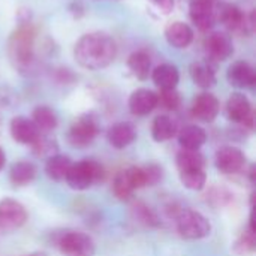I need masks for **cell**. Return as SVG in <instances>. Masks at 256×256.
<instances>
[{
    "label": "cell",
    "instance_id": "cell-27",
    "mask_svg": "<svg viewBox=\"0 0 256 256\" xmlns=\"http://www.w3.org/2000/svg\"><path fill=\"white\" fill-rule=\"evenodd\" d=\"M206 160L200 150H184L182 148L177 154V168L180 172L192 170H204Z\"/></svg>",
    "mask_w": 256,
    "mask_h": 256
},
{
    "label": "cell",
    "instance_id": "cell-3",
    "mask_svg": "<svg viewBox=\"0 0 256 256\" xmlns=\"http://www.w3.org/2000/svg\"><path fill=\"white\" fill-rule=\"evenodd\" d=\"M104 177V168L99 162L93 159H84L78 164H72L68 176L66 183L69 188L75 190H86Z\"/></svg>",
    "mask_w": 256,
    "mask_h": 256
},
{
    "label": "cell",
    "instance_id": "cell-25",
    "mask_svg": "<svg viewBox=\"0 0 256 256\" xmlns=\"http://www.w3.org/2000/svg\"><path fill=\"white\" fill-rule=\"evenodd\" d=\"M72 166V162L68 156L63 154H54L51 156L45 164V172L46 176L54 182H62L66 178L69 170Z\"/></svg>",
    "mask_w": 256,
    "mask_h": 256
},
{
    "label": "cell",
    "instance_id": "cell-16",
    "mask_svg": "<svg viewBox=\"0 0 256 256\" xmlns=\"http://www.w3.org/2000/svg\"><path fill=\"white\" fill-rule=\"evenodd\" d=\"M10 135L16 142L32 146L40 134L36 124L30 118L18 116V117H14L10 122Z\"/></svg>",
    "mask_w": 256,
    "mask_h": 256
},
{
    "label": "cell",
    "instance_id": "cell-33",
    "mask_svg": "<svg viewBox=\"0 0 256 256\" xmlns=\"http://www.w3.org/2000/svg\"><path fill=\"white\" fill-rule=\"evenodd\" d=\"M142 171V177H144V186H154L162 180L164 171L159 165L156 164H148L141 166Z\"/></svg>",
    "mask_w": 256,
    "mask_h": 256
},
{
    "label": "cell",
    "instance_id": "cell-20",
    "mask_svg": "<svg viewBox=\"0 0 256 256\" xmlns=\"http://www.w3.org/2000/svg\"><path fill=\"white\" fill-rule=\"evenodd\" d=\"M207 140V134L201 126L188 124L178 132V142L184 150H200Z\"/></svg>",
    "mask_w": 256,
    "mask_h": 256
},
{
    "label": "cell",
    "instance_id": "cell-23",
    "mask_svg": "<svg viewBox=\"0 0 256 256\" xmlns=\"http://www.w3.org/2000/svg\"><path fill=\"white\" fill-rule=\"evenodd\" d=\"M36 177V166L32 162L20 160L10 166L9 178L15 186H27Z\"/></svg>",
    "mask_w": 256,
    "mask_h": 256
},
{
    "label": "cell",
    "instance_id": "cell-17",
    "mask_svg": "<svg viewBox=\"0 0 256 256\" xmlns=\"http://www.w3.org/2000/svg\"><path fill=\"white\" fill-rule=\"evenodd\" d=\"M158 106V94L148 88H138L129 98V110L135 116H147Z\"/></svg>",
    "mask_w": 256,
    "mask_h": 256
},
{
    "label": "cell",
    "instance_id": "cell-1",
    "mask_svg": "<svg viewBox=\"0 0 256 256\" xmlns=\"http://www.w3.org/2000/svg\"><path fill=\"white\" fill-rule=\"evenodd\" d=\"M117 46L111 36L106 33H87L75 44V60L86 69L98 70L106 68L116 58Z\"/></svg>",
    "mask_w": 256,
    "mask_h": 256
},
{
    "label": "cell",
    "instance_id": "cell-14",
    "mask_svg": "<svg viewBox=\"0 0 256 256\" xmlns=\"http://www.w3.org/2000/svg\"><path fill=\"white\" fill-rule=\"evenodd\" d=\"M220 110V104L218 98L212 93H201L200 96L195 98L194 105H192V114L195 118L204 123H212Z\"/></svg>",
    "mask_w": 256,
    "mask_h": 256
},
{
    "label": "cell",
    "instance_id": "cell-36",
    "mask_svg": "<svg viewBox=\"0 0 256 256\" xmlns=\"http://www.w3.org/2000/svg\"><path fill=\"white\" fill-rule=\"evenodd\" d=\"M4 162H6V156H4V153H3V150L0 148V170L4 166Z\"/></svg>",
    "mask_w": 256,
    "mask_h": 256
},
{
    "label": "cell",
    "instance_id": "cell-24",
    "mask_svg": "<svg viewBox=\"0 0 256 256\" xmlns=\"http://www.w3.org/2000/svg\"><path fill=\"white\" fill-rule=\"evenodd\" d=\"M249 226L248 230L236 240L232 250L240 256H250L255 254L256 250V236H255V220H254V213L250 214L249 219Z\"/></svg>",
    "mask_w": 256,
    "mask_h": 256
},
{
    "label": "cell",
    "instance_id": "cell-26",
    "mask_svg": "<svg viewBox=\"0 0 256 256\" xmlns=\"http://www.w3.org/2000/svg\"><path fill=\"white\" fill-rule=\"evenodd\" d=\"M190 76L194 82L201 88H212L216 84V74L212 64L206 62L194 63L190 68Z\"/></svg>",
    "mask_w": 256,
    "mask_h": 256
},
{
    "label": "cell",
    "instance_id": "cell-34",
    "mask_svg": "<svg viewBox=\"0 0 256 256\" xmlns=\"http://www.w3.org/2000/svg\"><path fill=\"white\" fill-rule=\"evenodd\" d=\"M34 154L38 156H45V154H52V152H56L57 146L54 141H51L50 138H45L42 135L38 136V140L32 144Z\"/></svg>",
    "mask_w": 256,
    "mask_h": 256
},
{
    "label": "cell",
    "instance_id": "cell-2",
    "mask_svg": "<svg viewBox=\"0 0 256 256\" xmlns=\"http://www.w3.org/2000/svg\"><path fill=\"white\" fill-rule=\"evenodd\" d=\"M8 54L10 63L20 72H28L34 63V30L30 26L20 27L9 39Z\"/></svg>",
    "mask_w": 256,
    "mask_h": 256
},
{
    "label": "cell",
    "instance_id": "cell-7",
    "mask_svg": "<svg viewBox=\"0 0 256 256\" xmlns=\"http://www.w3.org/2000/svg\"><path fill=\"white\" fill-rule=\"evenodd\" d=\"M27 220V212L15 200H2L0 201V236L21 228Z\"/></svg>",
    "mask_w": 256,
    "mask_h": 256
},
{
    "label": "cell",
    "instance_id": "cell-29",
    "mask_svg": "<svg viewBox=\"0 0 256 256\" xmlns=\"http://www.w3.org/2000/svg\"><path fill=\"white\" fill-rule=\"evenodd\" d=\"M32 122L36 124V128L44 132L52 130L57 128V114L50 108V106H38L33 110V116H32Z\"/></svg>",
    "mask_w": 256,
    "mask_h": 256
},
{
    "label": "cell",
    "instance_id": "cell-22",
    "mask_svg": "<svg viewBox=\"0 0 256 256\" xmlns=\"http://www.w3.org/2000/svg\"><path fill=\"white\" fill-rule=\"evenodd\" d=\"M177 134V123L170 116H158L152 124V136L158 142L171 140Z\"/></svg>",
    "mask_w": 256,
    "mask_h": 256
},
{
    "label": "cell",
    "instance_id": "cell-4",
    "mask_svg": "<svg viewBox=\"0 0 256 256\" xmlns=\"http://www.w3.org/2000/svg\"><path fill=\"white\" fill-rule=\"evenodd\" d=\"M178 234L186 240H201L210 236L212 225L206 216L195 210H183L176 219Z\"/></svg>",
    "mask_w": 256,
    "mask_h": 256
},
{
    "label": "cell",
    "instance_id": "cell-5",
    "mask_svg": "<svg viewBox=\"0 0 256 256\" xmlns=\"http://www.w3.org/2000/svg\"><path fill=\"white\" fill-rule=\"evenodd\" d=\"M56 246L64 256H93L96 252V246L92 237L75 231L60 234Z\"/></svg>",
    "mask_w": 256,
    "mask_h": 256
},
{
    "label": "cell",
    "instance_id": "cell-28",
    "mask_svg": "<svg viewBox=\"0 0 256 256\" xmlns=\"http://www.w3.org/2000/svg\"><path fill=\"white\" fill-rule=\"evenodd\" d=\"M128 66L130 72L138 78V80H146L150 74L152 69V60L150 56L146 51H135L129 56L128 58Z\"/></svg>",
    "mask_w": 256,
    "mask_h": 256
},
{
    "label": "cell",
    "instance_id": "cell-37",
    "mask_svg": "<svg viewBox=\"0 0 256 256\" xmlns=\"http://www.w3.org/2000/svg\"><path fill=\"white\" fill-rule=\"evenodd\" d=\"M27 256H45V254H40V252H36V254H30Z\"/></svg>",
    "mask_w": 256,
    "mask_h": 256
},
{
    "label": "cell",
    "instance_id": "cell-12",
    "mask_svg": "<svg viewBox=\"0 0 256 256\" xmlns=\"http://www.w3.org/2000/svg\"><path fill=\"white\" fill-rule=\"evenodd\" d=\"M204 48H206L207 56L218 62H224L230 58L234 52L232 39L230 38V34L222 33V32L210 33L204 42Z\"/></svg>",
    "mask_w": 256,
    "mask_h": 256
},
{
    "label": "cell",
    "instance_id": "cell-11",
    "mask_svg": "<svg viewBox=\"0 0 256 256\" xmlns=\"http://www.w3.org/2000/svg\"><path fill=\"white\" fill-rule=\"evenodd\" d=\"M226 114L230 120L254 128V111L249 99L242 93H232L226 102Z\"/></svg>",
    "mask_w": 256,
    "mask_h": 256
},
{
    "label": "cell",
    "instance_id": "cell-9",
    "mask_svg": "<svg viewBox=\"0 0 256 256\" xmlns=\"http://www.w3.org/2000/svg\"><path fill=\"white\" fill-rule=\"evenodd\" d=\"M144 188V177L141 166H132L120 171L112 183V192L118 200H128L135 189Z\"/></svg>",
    "mask_w": 256,
    "mask_h": 256
},
{
    "label": "cell",
    "instance_id": "cell-15",
    "mask_svg": "<svg viewBox=\"0 0 256 256\" xmlns=\"http://www.w3.org/2000/svg\"><path fill=\"white\" fill-rule=\"evenodd\" d=\"M226 78L231 86L237 88H252L256 82L255 69L248 62H234L226 72Z\"/></svg>",
    "mask_w": 256,
    "mask_h": 256
},
{
    "label": "cell",
    "instance_id": "cell-32",
    "mask_svg": "<svg viewBox=\"0 0 256 256\" xmlns=\"http://www.w3.org/2000/svg\"><path fill=\"white\" fill-rule=\"evenodd\" d=\"M158 105H160L162 108L168 110V111H174L178 108L180 105V94L174 90H160V93L158 94Z\"/></svg>",
    "mask_w": 256,
    "mask_h": 256
},
{
    "label": "cell",
    "instance_id": "cell-8",
    "mask_svg": "<svg viewBox=\"0 0 256 256\" xmlns=\"http://www.w3.org/2000/svg\"><path fill=\"white\" fill-rule=\"evenodd\" d=\"M214 16L230 32H236V33H244L248 32L249 26H254V20L252 18L249 20L242 12V9H238L236 4L231 3H220L218 9H214Z\"/></svg>",
    "mask_w": 256,
    "mask_h": 256
},
{
    "label": "cell",
    "instance_id": "cell-6",
    "mask_svg": "<svg viewBox=\"0 0 256 256\" xmlns=\"http://www.w3.org/2000/svg\"><path fill=\"white\" fill-rule=\"evenodd\" d=\"M98 134H99L98 118L92 114H84L74 122V124L69 129L68 138L74 147L84 148L94 141Z\"/></svg>",
    "mask_w": 256,
    "mask_h": 256
},
{
    "label": "cell",
    "instance_id": "cell-35",
    "mask_svg": "<svg viewBox=\"0 0 256 256\" xmlns=\"http://www.w3.org/2000/svg\"><path fill=\"white\" fill-rule=\"evenodd\" d=\"M162 14H170L174 9V0H150Z\"/></svg>",
    "mask_w": 256,
    "mask_h": 256
},
{
    "label": "cell",
    "instance_id": "cell-18",
    "mask_svg": "<svg viewBox=\"0 0 256 256\" xmlns=\"http://www.w3.org/2000/svg\"><path fill=\"white\" fill-rule=\"evenodd\" d=\"M108 141L116 148H124L130 146L136 138V129L129 122H120L108 129Z\"/></svg>",
    "mask_w": 256,
    "mask_h": 256
},
{
    "label": "cell",
    "instance_id": "cell-19",
    "mask_svg": "<svg viewBox=\"0 0 256 256\" xmlns=\"http://www.w3.org/2000/svg\"><path fill=\"white\" fill-rule=\"evenodd\" d=\"M165 38L168 44L176 48H188L194 40V32L188 24L182 21H174L166 26Z\"/></svg>",
    "mask_w": 256,
    "mask_h": 256
},
{
    "label": "cell",
    "instance_id": "cell-30",
    "mask_svg": "<svg viewBox=\"0 0 256 256\" xmlns=\"http://www.w3.org/2000/svg\"><path fill=\"white\" fill-rule=\"evenodd\" d=\"M132 216L138 224H141L144 226H148V228H156L160 224L158 214L148 206H146L144 202H135L132 206Z\"/></svg>",
    "mask_w": 256,
    "mask_h": 256
},
{
    "label": "cell",
    "instance_id": "cell-31",
    "mask_svg": "<svg viewBox=\"0 0 256 256\" xmlns=\"http://www.w3.org/2000/svg\"><path fill=\"white\" fill-rule=\"evenodd\" d=\"M180 180L184 188L190 190H202L207 183V174L204 170H192L180 172Z\"/></svg>",
    "mask_w": 256,
    "mask_h": 256
},
{
    "label": "cell",
    "instance_id": "cell-13",
    "mask_svg": "<svg viewBox=\"0 0 256 256\" xmlns=\"http://www.w3.org/2000/svg\"><path fill=\"white\" fill-rule=\"evenodd\" d=\"M213 0H192L189 4V16L200 30H208L216 21Z\"/></svg>",
    "mask_w": 256,
    "mask_h": 256
},
{
    "label": "cell",
    "instance_id": "cell-21",
    "mask_svg": "<svg viewBox=\"0 0 256 256\" xmlns=\"http://www.w3.org/2000/svg\"><path fill=\"white\" fill-rule=\"evenodd\" d=\"M153 82L160 88V90H174L180 81V74L178 69L174 64H160L158 66L153 74H152Z\"/></svg>",
    "mask_w": 256,
    "mask_h": 256
},
{
    "label": "cell",
    "instance_id": "cell-10",
    "mask_svg": "<svg viewBox=\"0 0 256 256\" xmlns=\"http://www.w3.org/2000/svg\"><path fill=\"white\" fill-rule=\"evenodd\" d=\"M216 166L224 174H237L246 165V156L240 148L225 146L216 152Z\"/></svg>",
    "mask_w": 256,
    "mask_h": 256
}]
</instances>
